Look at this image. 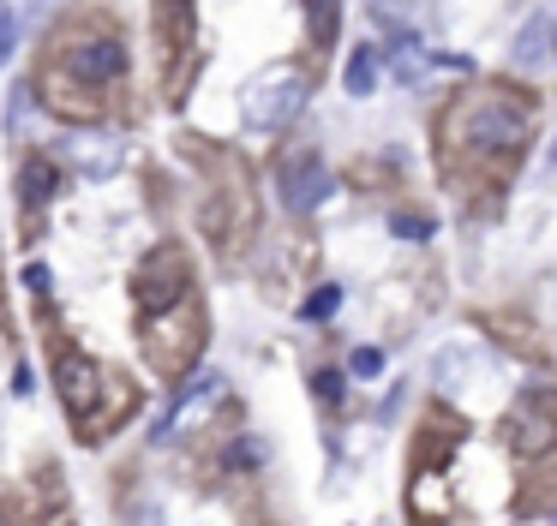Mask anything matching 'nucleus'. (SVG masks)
Listing matches in <instances>:
<instances>
[{
    "mask_svg": "<svg viewBox=\"0 0 557 526\" xmlns=\"http://www.w3.org/2000/svg\"><path fill=\"white\" fill-rule=\"evenodd\" d=\"M336 305H342V293H336V287H324V293H312V299L300 305V317H306V323H318V317H330Z\"/></svg>",
    "mask_w": 557,
    "mask_h": 526,
    "instance_id": "15",
    "label": "nucleus"
},
{
    "mask_svg": "<svg viewBox=\"0 0 557 526\" xmlns=\"http://www.w3.org/2000/svg\"><path fill=\"white\" fill-rule=\"evenodd\" d=\"M348 371H354V377H377V371H384V353H377V347H354Z\"/></svg>",
    "mask_w": 557,
    "mask_h": 526,
    "instance_id": "16",
    "label": "nucleus"
},
{
    "mask_svg": "<svg viewBox=\"0 0 557 526\" xmlns=\"http://www.w3.org/2000/svg\"><path fill=\"white\" fill-rule=\"evenodd\" d=\"M54 377H61L66 418L78 425V437H85V442H102V437H109V430L138 406V389H126L121 377H109L97 359L73 353V347H61V359H54Z\"/></svg>",
    "mask_w": 557,
    "mask_h": 526,
    "instance_id": "2",
    "label": "nucleus"
},
{
    "mask_svg": "<svg viewBox=\"0 0 557 526\" xmlns=\"http://www.w3.org/2000/svg\"><path fill=\"white\" fill-rule=\"evenodd\" d=\"M533 126H540V108H533L528 90H473L449 108V150H461V167L485 179L516 174L521 150L533 143Z\"/></svg>",
    "mask_w": 557,
    "mask_h": 526,
    "instance_id": "1",
    "label": "nucleus"
},
{
    "mask_svg": "<svg viewBox=\"0 0 557 526\" xmlns=\"http://www.w3.org/2000/svg\"><path fill=\"white\" fill-rule=\"evenodd\" d=\"M157 36H162V54H169V72H174V60L193 48V0H162L157 7Z\"/></svg>",
    "mask_w": 557,
    "mask_h": 526,
    "instance_id": "10",
    "label": "nucleus"
},
{
    "mask_svg": "<svg viewBox=\"0 0 557 526\" xmlns=\"http://www.w3.org/2000/svg\"><path fill=\"white\" fill-rule=\"evenodd\" d=\"M377 72H384V48L360 42L348 54V66H342V90H348V96H372L377 90Z\"/></svg>",
    "mask_w": 557,
    "mask_h": 526,
    "instance_id": "12",
    "label": "nucleus"
},
{
    "mask_svg": "<svg viewBox=\"0 0 557 526\" xmlns=\"http://www.w3.org/2000/svg\"><path fill=\"white\" fill-rule=\"evenodd\" d=\"M504 442H509V454H521V461H540V454L557 442V401H552L545 383H528V389L509 401Z\"/></svg>",
    "mask_w": 557,
    "mask_h": 526,
    "instance_id": "5",
    "label": "nucleus"
},
{
    "mask_svg": "<svg viewBox=\"0 0 557 526\" xmlns=\"http://www.w3.org/2000/svg\"><path fill=\"white\" fill-rule=\"evenodd\" d=\"M312 394H318L324 406H342V394H348V389H342V371H318V377H312Z\"/></svg>",
    "mask_w": 557,
    "mask_h": 526,
    "instance_id": "14",
    "label": "nucleus"
},
{
    "mask_svg": "<svg viewBox=\"0 0 557 526\" xmlns=\"http://www.w3.org/2000/svg\"><path fill=\"white\" fill-rule=\"evenodd\" d=\"M276 191H282V210L294 215H312L318 203L330 198V167L318 150H294L276 162Z\"/></svg>",
    "mask_w": 557,
    "mask_h": 526,
    "instance_id": "8",
    "label": "nucleus"
},
{
    "mask_svg": "<svg viewBox=\"0 0 557 526\" xmlns=\"http://www.w3.org/2000/svg\"><path fill=\"white\" fill-rule=\"evenodd\" d=\"M545 48H552V18L533 12V18L521 24V36H516V66L521 72H540L545 66Z\"/></svg>",
    "mask_w": 557,
    "mask_h": 526,
    "instance_id": "13",
    "label": "nucleus"
},
{
    "mask_svg": "<svg viewBox=\"0 0 557 526\" xmlns=\"http://www.w3.org/2000/svg\"><path fill=\"white\" fill-rule=\"evenodd\" d=\"M389 227H396L401 239H425V234H432V222H425V215H389Z\"/></svg>",
    "mask_w": 557,
    "mask_h": 526,
    "instance_id": "18",
    "label": "nucleus"
},
{
    "mask_svg": "<svg viewBox=\"0 0 557 526\" xmlns=\"http://www.w3.org/2000/svg\"><path fill=\"white\" fill-rule=\"evenodd\" d=\"M25 287H30V293H49V270H42V263H30V270H25Z\"/></svg>",
    "mask_w": 557,
    "mask_h": 526,
    "instance_id": "19",
    "label": "nucleus"
},
{
    "mask_svg": "<svg viewBox=\"0 0 557 526\" xmlns=\"http://www.w3.org/2000/svg\"><path fill=\"white\" fill-rule=\"evenodd\" d=\"M222 394H228V377H216V371H205V377L181 383V394L169 401V413L157 418V430H150V442L157 449H169L174 437H186V425H198V418H210L222 406Z\"/></svg>",
    "mask_w": 557,
    "mask_h": 526,
    "instance_id": "7",
    "label": "nucleus"
},
{
    "mask_svg": "<svg viewBox=\"0 0 557 526\" xmlns=\"http://www.w3.org/2000/svg\"><path fill=\"white\" fill-rule=\"evenodd\" d=\"M126 78V42L114 30H78L61 42V54H54V72L42 84H73V90H85V102L102 114L97 90H114V84Z\"/></svg>",
    "mask_w": 557,
    "mask_h": 526,
    "instance_id": "4",
    "label": "nucleus"
},
{
    "mask_svg": "<svg viewBox=\"0 0 557 526\" xmlns=\"http://www.w3.org/2000/svg\"><path fill=\"white\" fill-rule=\"evenodd\" d=\"M54 191H61L54 162H49V155H25V167H18V198H25V210H42Z\"/></svg>",
    "mask_w": 557,
    "mask_h": 526,
    "instance_id": "11",
    "label": "nucleus"
},
{
    "mask_svg": "<svg viewBox=\"0 0 557 526\" xmlns=\"http://www.w3.org/2000/svg\"><path fill=\"white\" fill-rule=\"evenodd\" d=\"M13 48H18V18H13V7H0V66L13 60Z\"/></svg>",
    "mask_w": 557,
    "mask_h": 526,
    "instance_id": "17",
    "label": "nucleus"
},
{
    "mask_svg": "<svg viewBox=\"0 0 557 526\" xmlns=\"http://www.w3.org/2000/svg\"><path fill=\"white\" fill-rule=\"evenodd\" d=\"M186 293H198V281H193V263H186L181 246H157L133 270V305L138 311H162V305H174V299H186Z\"/></svg>",
    "mask_w": 557,
    "mask_h": 526,
    "instance_id": "6",
    "label": "nucleus"
},
{
    "mask_svg": "<svg viewBox=\"0 0 557 526\" xmlns=\"http://www.w3.org/2000/svg\"><path fill=\"white\" fill-rule=\"evenodd\" d=\"M306 96H312V84H306L300 72H282V78H270V84H252V96H246V120L282 132L288 120L306 114Z\"/></svg>",
    "mask_w": 557,
    "mask_h": 526,
    "instance_id": "9",
    "label": "nucleus"
},
{
    "mask_svg": "<svg viewBox=\"0 0 557 526\" xmlns=\"http://www.w3.org/2000/svg\"><path fill=\"white\" fill-rule=\"evenodd\" d=\"M138 341H145V359L157 377L169 383L186 377L205 353V305H198V293L174 299L162 311H138Z\"/></svg>",
    "mask_w": 557,
    "mask_h": 526,
    "instance_id": "3",
    "label": "nucleus"
}]
</instances>
